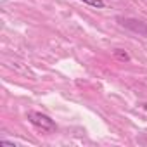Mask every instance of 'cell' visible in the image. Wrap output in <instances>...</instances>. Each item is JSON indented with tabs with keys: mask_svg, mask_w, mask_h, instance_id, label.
I'll return each mask as SVG.
<instances>
[{
	"mask_svg": "<svg viewBox=\"0 0 147 147\" xmlns=\"http://www.w3.org/2000/svg\"><path fill=\"white\" fill-rule=\"evenodd\" d=\"M118 21H119L125 28L131 30L133 33H138L140 36H147V23L137 21V19H131V18H118Z\"/></svg>",
	"mask_w": 147,
	"mask_h": 147,
	"instance_id": "2",
	"label": "cell"
},
{
	"mask_svg": "<svg viewBox=\"0 0 147 147\" xmlns=\"http://www.w3.org/2000/svg\"><path fill=\"white\" fill-rule=\"evenodd\" d=\"M82 2H85V4H88V5H92V7H97V9H102V7H104V2H102V0H82Z\"/></svg>",
	"mask_w": 147,
	"mask_h": 147,
	"instance_id": "3",
	"label": "cell"
},
{
	"mask_svg": "<svg viewBox=\"0 0 147 147\" xmlns=\"http://www.w3.org/2000/svg\"><path fill=\"white\" fill-rule=\"evenodd\" d=\"M114 55H116L118 59H121V61H128V59H130V57H128V54H126V52H123V50H119V49H118V50H114Z\"/></svg>",
	"mask_w": 147,
	"mask_h": 147,
	"instance_id": "4",
	"label": "cell"
},
{
	"mask_svg": "<svg viewBox=\"0 0 147 147\" xmlns=\"http://www.w3.org/2000/svg\"><path fill=\"white\" fill-rule=\"evenodd\" d=\"M28 121H30L35 128H38V130H42V131H45V133L55 131V123H54L49 116H45V114H42V113L30 111V113H28Z\"/></svg>",
	"mask_w": 147,
	"mask_h": 147,
	"instance_id": "1",
	"label": "cell"
}]
</instances>
